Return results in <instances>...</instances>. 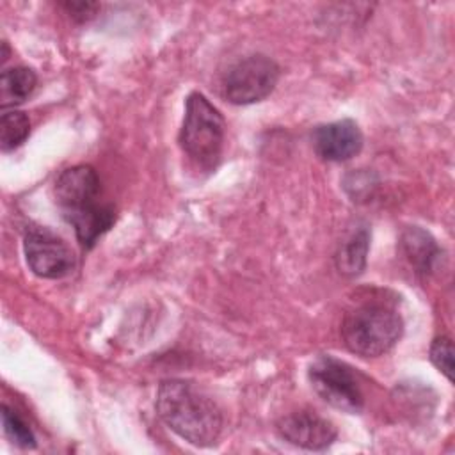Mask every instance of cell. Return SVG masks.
Masks as SVG:
<instances>
[{"mask_svg":"<svg viewBox=\"0 0 455 455\" xmlns=\"http://www.w3.org/2000/svg\"><path fill=\"white\" fill-rule=\"evenodd\" d=\"M53 194L62 219L75 229L84 249H91L116 222L114 206L100 199V178L91 165L82 164L62 171Z\"/></svg>","mask_w":455,"mask_h":455,"instance_id":"6da1fadb","label":"cell"},{"mask_svg":"<svg viewBox=\"0 0 455 455\" xmlns=\"http://www.w3.org/2000/svg\"><path fill=\"white\" fill-rule=\"evenodd\" d=\"M160 419L194 446H212L222 430V412L203 389L188 380H162L155 400Z\"/></svg>","mask_w":455,"mask_h":455,"instance_id":"7a4b0ae2","label":"cell"},{"mask_svg":"<svg viewBox=\"0 0 455 455\" xmlns=\"http://www.w3.org/2000/svg\"><path fill=\"white\" fill-rule=\"evenodd\" d=\"M403 332V320L387 304L364 302L352 307L341 322L345 347L361 357H379L389 352Z\"/></svg>","mask_w":455,"mask_h":455,"instance_id":"3957f363","label":"cell"},{"mask_svg":"<svg viewBox=\"0 0 455 455\" xmlns=\"http://www.w3.org/2000/svg\"><path fill=\"white\" fill-rule=\"evenodd\" d=\"M226 124L222 114L201 92L185 100V116L178 135L183 153L201 169L213 171L220 160Z\"/></svg>","mask_w":455,"mask_h":455,"instance_id":"277c9868","label":"cell"},{"mask_svg":"<svg viewBox=\"0 0 455 455\" xmlns=\"http://www.w3.org/2000/svg\"><path fill=\"white\" fill-rule=\"evenodd\" d=\"M307 379L315 393L331 407L348 414L363 411L364 395L354 370L347 363L329 354L318 355L309 364Z\"/></svg>","mask_w":455,"mask_h":455,"instance_id":"5b68a950","label":"cell"},{"mask_svg":"<svg viewBox=\"0 0 455 455\" xmlns=\"http://www.w3.org/2000/svg\"><path fill=\"white\" fill-rule=\"evenodd\" d=\"M281 69L270 57L254 53L233 64L222 78V96L233 105L265 100L277 85Z\"/></svg>","mask_w":455,"mask_h":455,"instance_id":"8992f818","label":"cell"},{"mask_svg":"<svg viewBox=\"0 0 455 455\" xmlns=\"http://www.w3.org/2000/svg\"><path fill=\"white\" fill-rule=\"evenodd\" d=\"M23 252L28 268L43 279H62L76 265L69 245L44 228H32L25 233Z\"/></svg>","mask_w":455,"mask_h":455,"instance_id":"52a82bcc","label":"cell"},{"mask_svg":"<svg viewBox=\"0 0 455 455\" xmlns=\"http://www.w3.org/2000/svg\"><path fill=\"white\" fill-rule=\"evenodd\" d=\"M275 430L290 444L315 451L329 448L338 437L336 427L311 411H295L283 416L275 423Z\"/></svg>","mask_w":455,"mask_h":455,"instance_id":"ba28073f","label":"cell"},{"mask_svg":"<svg viewBox=\"0 0 455 455\" xmlns=\"http://www.w3.org/2000/svg\"><path fill=\"white\" fill-rule=\"evenodd\" d=\"M311 144L318 158L347 162L363 149V133L352 119H339L316 126L311 133Z\"/></svg>","mask_w":455,"mask_h":455,"instance_id":"9c48e42d","label":"cell"},{"mask_svg":"<svg viewBox=\"0 0 455 455\" xmlns=\"http://www.w3.org/2000/svg\"><path fill=\"white\" fill-rule=\"evenodd\" d=\"M400 245L409 263L421 275L430 274L441 256V249L435 243L434 236L419 226L405 228L400 236Z\"/></svg>","mask_w":455,"mask_h":455,"instance_id":"30bf717a","label":"cell"},{"mask_svg":"<svg viewBox=\"0 0 455 455\" xmlns=\"http://www.w3.org/2000/svg\"><path fill=\"white\" fill-rule=\"evenodd\" d=\"M370 249V231L366 226L352 229L336 251V267L339 274L347 277H355L366 268V258Z\"/></svg>","mask_w":455,"mask_h":455,"instance_id":"8fae6325","label":"cell"},{"mask_svg":"<svg viewBox=\"0 0 455 455\" xmlns=\"http://www.w3.org/2000/svg\"><path fill=\"white\" fill-rule=\"evenodd\" d=\"M37 87V75L25 66H14L2 71L0 105L2 108L16 107L28 100Z\"/></svg>","mask_w":455,"mask_h":455,"instance_id":"7c38bea8","label":"cell"},{"mask_svg":"<svg viewBox=\"0 0 455 455\" xmlns=\"http://www.w3.org/2000/svg\"><path fill=\"white\" fill-rule=\"evenodd\" d=\"M30 135V121L21 110H5L0 119V148L12 151Z\"/></svg>","mask_w":455,"mask_h":455,"instance_id":"4fadbf2b","label":"cell"},{"mask_svg":"<svg viewBox=\"0 0 455 455\" xmlns=\"http://www.w3.org/2000/svg\"><path fill=\"white\" fill-rule=\"evenodd\" d=\"M2 425L5 435L20 448H34L36 446V435L30 430V427L25 423V419L12 411L7 405H2Z\"/></svg>","mask_w":455,"mask_h":455,"instance_id":"5bb4252c","label":"cell"},{"mask_svg":"<svg viewBox=\"0 0 455 455\" xmlns=\"http://www.w3.org/2000/svg\"><path fill=\"white\" fill-rule=\"evenodd\" d=\"M430 361L439 371L446 375L448 380H453V345L448 336H437L432 341Z\"/></svg>","mask_w":455,"mask_h":455,"instance_id":"9a60e30c","label":"cell"},{"mask_svg":"<svg viewBox=\"0 0 455 455\" xmlns=\"http://www.w3.org/2000/svg\"><path fill=\"white\" fill-rule=\"evenodd\" d=\"M62 7L69 12L71 18H75L76 21H87L91 20L96 11L100 9L98 4H91V2H64Z\"/></svg>","mask_w":455,"mask_h":455,"instance_id":"2e32d148","label":"cell"}]
</instances>
